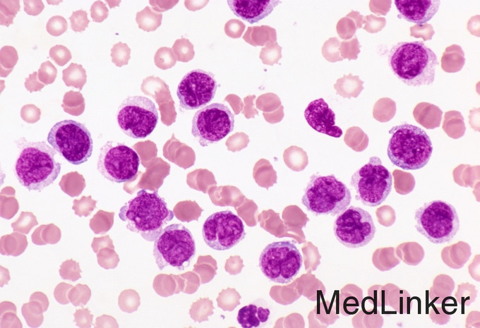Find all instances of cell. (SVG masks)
I'll return each instance as SVG.
<instances>
[{"label":"cell","mask_w":480,"mask_h":328,"mask_svg":"<svg viewBox=\"0 0 480 328\" xmlns=\"http://www.w3.org/2000/svg\"><path fill=\"white\" fill-rule=\"evenodd\" d=\"M18 61V54L13 47L5 46L1 49V75L6 76Z\"/></svg>","instance_id":"obj_24"},{"label":"cell","mask_w":480,"mask_h":328,"mask_svg":"<svg viewBox=\"0 0 480 328\" xmlns=\"http://www.w3.org/2000/svg\"><path fill=\"white\" fill-rule=\"evenodd\" d=\"M139 165L140 157L137 152L124 143L107 141L100 150L97 170L112 182L119 183L133 180Z\"/></svg>","instance_id":"obj_12"},{"label":"cell","mask_w":480,"mask_h":328,"mask_svg":"<svg viewBox=\"0 0 480 328\" xmlns=\"http://www.w3.org/2000/svg\"><path fill=\"white\" fill-rule=\"evenodd\" d=\"M438 63L436 54L421 41L398 42L388 55L390 70L408 86L432 84Z\"/></svg>","instance_id":"obj_2"},{"label":"cell","mask_w":480,"mask_h":328,"mask_svg":"<svg viewBox=\"0 0 480 328\" xmlns=\"http://www.w3.org/2000/svg\"><path fill=\"white\" fill-rule=\"evenodd\" d=\"M245 25L240 20H231L225 25V32L231 37H239L244 30Z\"/></svg>","instance_id":"obj_36"},{"label":"cell","mask_w":480,"mask_h":328,"mask_svg":"<svg viewBox=\"0 0 480 328\" xmlns=\"http://www.w3.org/2000/svg\"><path fill=\"white\" fill-rule=\"evenodd\" d=\"M395 5L402 17L407 21L423 25L430 20L438 12L440 1L438 0H395Z\"/></svg>","instance_id":"obj_18"},{"label":"cell","mask_w":480,"mask_h":328,"mask_svg":"<svg viewBox=\"0 0 480 328\" xmlns=\"http://www.w3.org/2000/svg\"><path fill=\"white\" fill-rule=\"evenodd\" d=\"M49 57L58 65L66 64L72 58L71 53L67 47L56 44L49 49Z\"/></svg>","instance_id":"obj_30"},{"label":"cell","mask_w":480,"mask_h":328,"mask_svg":"<svg viewBox=\"0 0 480 328\" xmlns=\"http://www.w3.org/2000/svg\"><path fill=\"white\" fill-rule=\"evenodd\" d=\"M62 79L67 86L81 89L86 82V71L80 64L71 63L62 71Z\"/></svg>","instance_id":"obj_21"},{"label":"cell","mask_w":480,"mask_h":328,"mask_svg":"<svg viewBox=\"0 0 480 328\" xmlns=\"http://www.w3.org/2000/svg\"><path fill=\"white\" fill-rule=\"evenodd\" d=\"M47 142L73 165L87 162L92 153L91 134L84 124L76 121L65 119L56 123L48 133Z\"/></svg>","instance_id":"obj_8"},{"label":"cell","mask_w":480,"mask_h":328,"mask_svg":"<svg viewBox=\"0 0 480 328\" xmlns=\"http://www.w3.org/2000/svg\"><path fill=\"white\" fill-rule=\"evenodd\" d=\"M24 10L28 15L37 16L44 9V4L41 1H23Z\"/></svg>","instance_id":"obj_37"},{"label":"cell","mask_w":480,"mask_h":328,"mask_svg":"<svg viewBox=\"0 0 480 328\" xmlns=\"http://www.w3.org/2000/svg\"><path fill=\"white\" fill-rule=\"evenodd\" d=\"M1 25L8 26L20 10L18 1H1Z\"/></svg>","instance_id":"obj_25"},{"label":"cell","mask_w":480,"mask_h":328,"mask_svg":"<svg viewBox=\"0 0 480 328\" xmlns=\"http://www.w3.org/2000/svg\"><path fill=\"white\" fill-rule=\"evenodd\" d=\"M159 116L155 103L146 97L130 96L119 105L116 120L121 130L133 138H144L155 130Z\"/></svg>","instance_id":"obj_11"},{"label":"cell","mask_w":480,"mask_h":328,"mask_svg":"<svg viewBox=\"0 0 480 328\" xmlns=\"http://www.w3.org/2000/svg\"><path fill=\"white\" fill-rule=\"evenodd\" d=\"M162 17V13H155L146 6L137 13L136 20L139 28L149 32L155 30L161 25Z\"/></svg>","instance_id":"obj_22"},{"label":"cell","mask_w":480,"mask_h":328,"mask_svg":"<svg viewBox=\"0 0 480 328\" xmlns=\"http://www.w3.org/2000/svg\"><path fill=\"white\" fill-rule=\"evenodd\" d=\"M90 16L92 20L96 23H101L108 16V8L104 2L101 1H95L90 7Z\"/></svg>","instance_id":"obj_34"},{"label":"cell","mask_w":480,"mask_h":328,"mask_svg":"<svg viewBox=\"0 0 480 328\" xmlns=\"http://www.w3.org/2000/svg\"><path fill=\"white\" fill-rule=\"evenodd\" d=\"M279 3L280 1L275 0L227 1V4L233 13L251 24L267 17Z\"/></svg>","instance_id":"obj_19"},{"label":"cell","mask_w":480,"mask_h":328,"mask_svg":"<svg viewBox=\"0 0 480 328\" xmlns=\"http://www.w3.org/2000/svg\"><path fill=\"white\" fill-rule=\"evenodd\" d=\"M203 238L212 249L229 250L246 236L244 225L239 217L230 210L220 211L210 215L202 229Z\"/></svg>","instance_id":"obj_15"},{"label":"cell","mask_w":480,"mask_h":328,"mask_svg":"<svg viewBox=\"0 0 480 328\" xmlns=\"http://www.w3.org/2000/svg\"><path fill=\"white\" fill-rule=\"evenodd\" d=\"M303 264L302 255L290 241L273 242L261 252L258 265L269 280L282 284L290 283L298 275Z\"/></svg>","instance_id":"obj_9"},{"label":"cell","mask_w":480,"mask_h":328,"mask_svg":"<svg viewBox=\"0 0 480 328\" xmlns=\"http://www.w3.org/2000/svg\"><path fill=\"white\" fill-rule=\"evenodd\" d=\"M234 127V115L223 103H212L198 110L192 119L191 134L200 145L216 143Z\"/></svg>","instance_id":"obj_13"},{"label":"cell","mask_w":480,"mask_h":328,"mask_svg":"<svg viewBox=\"0 0 480 328\" xmlns=\"http://www.w3.org/2000/svg\"><path fill=\"white\" fill-rule=\"evenodd\" d=\"M81 270L78 262L73 260L64 262L59 269V274L63 279H68L75 281L79 279Z\"/></svg>","instance_id":"obj_28"},{"label":"cell","mask_w":480,"mask_h":328,"mask_svg":"<svg viewBox=\"0 0 480 328\" xmlns=\"http://www.w3.org/2000/svg\"><path fill=\"white\" fill-rule=\"evenodd\" d=\"M80 310L83 317L82 318L78 315H74L76 324L80 327H90L91 326L92 315H90L88 309L82 308Z\"/></svg>","instance_id":"obj_38"},{"label":"cell","mask_w":480,"mask_h":328,"mask_svg":"<svg viewBox=\"0 0 480 328\" xmlns=\"http://www.w3.org/2000/svg\"><path fill=\"white\" fill-rule=\"evenodd\" d=\"M282 47L275 42L268 43L265 47L263 48L260 54V58L263 63L273 65L277 63L282 58Z\"/></svg>","instance_id":"obj_26"},{"label":"cell","mask_w":480,"mask_h":328,"mask_svg":"<svg viewBox=\"0 0 480 328\" xmlns=\"http://www.w3.org/2000/svg\"><path fill=\"white\" fill-rule=\"evenodd\" d=\"M304 115L308 124L317 132L333 138L342 136V129L335 124V114L323 98L310 102Z\"/></svg>","instance_id":"obj_17"},{"label":"cell","mask_w":480,"mask_h":328,"mask_svg":"<svg viewBox=\"0 0 480 328\" xmlns=\"http://www.w3.org/2000/svg\"><path fill=\"white\" fill-rule=\"evenodd\" d=\"M67 27V21L63 16H54L47 21L46 30L52 36L57 37L65 32Z\"/></svg>","instance_id":"obj_29"},{"label":"cell","mask_w":480,"mask_h":328,"mask_svg":"<svg viewBox=\"0 0 480 328\" xmlns=\"http://www.w3.org/2000/svg\"><path fill=\"white\" fill-rule=\"evenodd\" d=\"M387 154L390 162L404 170L425 166L433 153L432 142L422 128L409 123L392 127L389 131Z\"/></svg>","instance_id":"obj_4"},{"label":"cell","mask_w":480,"mask_h":328,"mask_svg":"<svg viewBox=\"0 0 480 328\" xmlns=\"http://www.w3.org/2000/svg\"><path fill=\"white\" fill-rule=\"evenodd\" d=\"M172 56V49L167 47L160 48L155 55V63L156 66L161 69H167L172 66L169 64V60Z\"/></svg>","instance_id":"obj_35"},{"label":"cell","mask_w":480,"mask_h":328,"mask_svg":"<svg viewBox=\"0 0 480 328\" xmlns=\"http://www.w3.org/2000/svg\"><path fill=\"white\" fill-rule=\"evenodd\" d=\"M339 44L340 42L336 37L330 38L325 42L322 48V53L324 58L331 62L342 60V58L340 57L337 51Z\"/></svg>","instance_id":"obj_32"},{"label":"cell","mask_w":480,"mask_h":328,"mask_svg":"<svg viewBox=\"0 0 480 328\" xmlns=\"http://www.w3.org/2000/svg\"><path fill=\"white\" fill-rule=\"evenodd\" d=\"M363 81L360 80L358 75L353 76L351 73L348 75H344L342 78L337 80L335 85V88L337 92L341 95L349 96L353 95L354 90H358L359 92L363 90Z\"/></svg>","instance_id":"obj_23"},{"label":"cell","mask_w":480,"mask_h":328,"mask_svg":"<svg viewBox=\"0 0 480 328\" xmlns=\"http://www.w3.org/2000/svg\"><path fill=\"white\" fill-rule=\"evenodd\" d=\"M416 231L434 244L450 241L460 229L456 209L441 200L424 203L415 212Z\"/></svg>","instance_id":"obj_7"},{"label":"cell","mask_w":480,"mask_h":328,"mask_svg":"<svg viewBox=\"0 0 480 328\" xmlns=\"http://www.w3.org/2000/svg\"><path fill=\"white\" fill-rule=\"evenodd\" d=\"M37 75L38 73L34 71L25 78V85L28 90H30V92L32 90H40L41 87H44L43 85L38 82Z\"/></svg>","instance_id":"obj_39"},{"label":"cell","mask_w":480,"mask_h":328,"mask_svg":"<svg viewBox=\"0 0 480 328\" xmlns=\"http://www.w3.org/2000/svg\"><path fill=\"white\" fill-rule=\"evenodd\" d=\"M350 184L356 190V200L366 206L376 207L383 203L391 192L392 176L380 159L373 156L352 174Z\"/></svg>","instance_id":"obj_10"},{"label":"cell","mask_w":480,"mask_h":328,"mask_svg":"<svg viewBox=\"0 0 480 328\" xmlns=\"http://www.w3.org/2000/svg\"><path fill=\"white\" fill-rule=\"evenodd\" d=\"M71 29L75 32H82L88 26L90 20L88 18V13L84 10L73 11L69 17Z\"/></svg>","instance_id":"obj_31"},{"label":"cell","mask_w":480,"mask_h":328,"mask_svg":"<svg viewBox=\"0 0 480 328\" xmlns=\"http://www.w3.org/2000/svg\"><path fill=\"white\" fill-rule=\"evenodd\" d=\"M269 308L251 303L239 309L236 320L244 328L262 327L270 317Z\"/></svg>","instance_id":"obj_20"},{"label":"cell","mask_w":480,"mask_h":328,"mask_svg":"<svg viewBox=\"0 0 480 328\" xmlns=\"http://www.w3.org/2000/svg\"><path fill=\"white\" fill-rule=\"evenodd\" d=\"M376 231L371 214L353 205L339 214L333 224V232L337 240L349 248L367 245L374 238Z\"/></svg>","instance_id":"obj_14"},{"label":"cell","mask_w":480,"mask_h":328,"mask_svg":"<svg viewBox=\"0 0 480 328\" xmlns=\"http://www.w3.org/2000/svg\"><path fill=\"white\" fill-rule=\"evenodd\" d=\"M352 200L349 188L333 174H313L301 198L308 211L316 216H336L344 211Z\"/></svg>","instance_id":"obj_5"},{"label":"cell","mask_w":480,"mask_h":328,"mask_svg":"<svg viewBox=\"0 0 480 328\" xmlns=\"http://www.w3.org/2000/svg\"><path fill=\"white\" fill-rule=\"evenodd\" d=\"M196 250V242L189 229L182 224H172L156 238L152 253L160 270L172 267L182 271L190 265Z\"/></svg>","instance_id":"obj_6"},{"label":"cell","mask_w":480,"mask_h":328,"mask_svg":"<svg viewBox=\"0 0 480 328\" xmlns=\"http://www.w3.org/2000/svg\"><path fill=\"white\" fill-rule=\"evenodd\" d=\"M217 83L214 75L202 69L188 71L178 85L176 95L183 110L201 109L214 98Z\"/></svg>","instance_id":"obj_16"},{"label":"cell","mask_w":480,"mask_h":328,"mask_svg":"<svg viewBox=\"0 0 480 328\" xmlns=\"http://www.w3.org/2000/svg\"><path fill=\"white\" fill-rule=\"evenodd\" d=\"M37 73L40 81L49 84L54 81L57 75V69L51 61H46L40 65Z\"/></svg>","instance_id":"obj_33"},{"label":"cell","mask_w":480,"mask_h":328,"mask_svg":"<svg viewBox=\"0 0 480 328\" xmlns=\"http://www.w3.org/2000/svg\"><path fill=\"white\" fill-rule=\"evenodd\" d=\"M55 156V150L44 141L23 144L13 169L20 184L30 191H41L52 184L61 171Z\"/></svg>","instance_id":"obj_3"},{"label":"cell","mask_w":480,"mask_h":328,"mask_svg":"<svg viewBox=\"0 0 480 328\" xmlns=\"http://www.w3.org/2000/svg\"><path fill=\"white\" fill-rule=\"evenodd\" d=\"M130 52L131 49L126 44L119 42L114 44L111 49L112 62L117 66L127 64Z\"/></svg>","instance_id":"obj_27"},{"label":"cell","mask_w":480,"mask_h":328,"mask_svg":"<svg viewBox=\"0 0 480 328\" xmlns=\"http://www.w3.org/2000/svg\"><path fill=\"white\" fill-rule=\"evenodd\" d=\"M174 212L157 192L140 190L119 210V217L126 228L148 241H155L164 226L174 218Z\"/></svg>","instance_id":"obj_1"}]
</instances>
